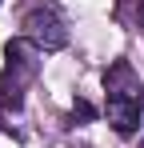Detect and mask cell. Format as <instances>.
Here are the masks:
<instances>
[{
    "label": "cell",
    "mask_w": 144,
    "mask_h": 148,
    "mask_svg": "<svg viewBox=\"0 0 144 148\" xmlns=\"http://www.w3.org/2000/svg\"><path fill=\"white\" fill-rule=\"evenodd\" d=\"M104 92H108V100H104L108 124L120 136H132L140 128V112H144V84H140V76L132 72L128 60H116L104 72Z\"/></svg>",
    "instance_id": "6da1fadb"
},
{
    "label": "cell",
    "mask_w": 144,
    "mask_h": 148,
    "mask_svg": "<svg viewBox=\"0 0 144 148\" xmlns=\"http://www.w3.org/2000/svg\"><path fill=\"white\" fill-rule=\"evenodd\" d=\"M36 76H40V48L28 36L8 40L4 44V72H0V120L8 116V108L20 112L24 92H28V84Z\"/></svg>",
    "instance_id": "7a4b0ae2"
},
{
    "label": "cell",
    "mask_w": 144,
    "mask_h": 148,
    "mask_svg": "<svg viewBox=\"0 0 144 148\" xmlns=\"http://www.w3.org/2000/svg\"><path fill=\"white\" fill-rule=\"evenodd\" d=\"M24 36L44 52H56L68 44V28H64V16L56 8H32L24 16Z\"/></svg>",
    "instance_id": "3957f363"
},
{
    "label": "cell",
    "mask_w": 144,
    "mask_h": 148,
    "mask_svg": "<svg viewBox=\"0 0 144 148\" xmlns=\"http://www.w3.org/2000/svg\"><path fill=\"white\" fill-rule=\"evenodd\" d=\"M116 16L144 32V0H120V4H116Z\"/></svg>",
    "instance_id": "277c9868"
},
{
    "label": "cell",
    "mask_w": 144,
    "mask_h": 148,
    "mask_svg": "<svg viewBox=\"0 0 144 148\" xmlns=\"http://www.w3.org/2000/svg\"><path fill=\"white\" fill-rule=\"evenodd\" d=\"M92 116H96V108H92V104H88V100H80V96L72 100V120L88 124V120H92Z\"/></svg>",
    "instance_id": "5b68a950"
}]
</instances>
